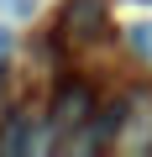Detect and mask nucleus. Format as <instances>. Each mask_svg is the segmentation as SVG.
<instances>
[{"label": "nucleus", "mask_w": 152, "mask_h": 157, "mask_svg": "<svg viewBox=\"0 0 152 157\" xmlns=\"http://www.w3.org/2000/svg\"><path fill=\"white\" fill-rule=\"evenodd\" d=\"M89 115H95V94H89L84 84H63V89H58V100H53V126H58V131L84 126Z\"/></svg>", "instance_id": "nucleus-1"}, {"label": "nucleus", "mask_w": 152, "mask_h": 157, "mask_svg": "<svg viewBox=\"0 0 152 157\" xmlns=\"http://www.w3.org/2000/svg\"><path fill=\"white\" fill-rule=\"evenodd\" d=\"M89 26H100V0H73L63 11V32L79 42V37H89Z\"/></svg>", "instance_id": "nucleus-2"}, {"label": "nucleus", "mask_w": 152, "mask_h": 157, "mask_svg": "<svg viewBox=\"0 0 152 157\" xmlns=\"http://www.w3.org/2000/svg\"><path fill=\"white\" fill-rule=\"evenodd\" d=\"M0 147H6V152H21V147H26V121H21V115H16V121H6Z\"/></svg>", "instance_id": "nucleus-3"}, {"label": "nucleus", "mask_w": 152, "mask_h": 157, "mask_svg": "<svg viewBox=\"0 0 152 157\" xmlns=\"http://www.w3.org/2000/svg\"><path fill=\"white\" fill-rule=\"evenodd\" d=\"M0 11H11V16H32L37 0H0Z\"/></svg>", "instance_id": "nucleus-4"}, {"label": "nucleus", "mask_w": 152, "mask_h": 157, "mask_svg": "<svg viewBox=\"0 0 152 157\" xmlns=\"http://www.w3.org/2000/svg\"><path fill=\"white\" fill-rule=\"evenodd\" d=\"M6 52H11V32L0 26V58H6Z\"/></svg>", "instance_id": "nucleus-5"}]
</instances>
